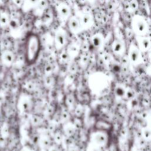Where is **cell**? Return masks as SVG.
Segmentation results:
<instances>
[{
  "label": "cell",
  "instance_id": "cell-36",
  "mask_svg": "<svg viewBox=\"0 0 151 151\" xmlns=\"http://www.w3.org/2000/svg\"><path fill=\"white\" fill-rule=\"evenodd\" d=\"M53 81H54V79L52 77H51V76H47V77L45 78V83L47 86H51V84H52Z\"/></svg>",
  "mask_w": 151,
  "mask_h": 151
},
{
  "label": "cell",
  "instance_id": "cell-3",
  "mask_svg": "<svg viewBox=\"0 0 151 151\" xmlns=\"http://www.w3.org/2000/svg\"><path fill=\"white\" fill-rule=\"evenodd\" d=\"M90 139L91 144L100 148L105 146L109 140L107 133L101 130H98L93 132L90 135Z\"/></svg>",
  "mask_w": 151,
  "mask_h": 151
},
{
  "label": "cell",
  "instance_id": "cell-18",
  "mask_svg": "<svg viewBox=\"0 0 151 151\" xmlns=\"http://www.w3.org/2000/svg\"><path fill=\"white\" fill-rule=\"evenodd\" d=\"M69 58L70 57L67 50H63L58 55V60L61 64H65Z\"/></svg>",
  "mask_w": 151,
  "mask_h": 151
},
{
  "label": "cell",
  "instance_id": "cell-8",
  "mask_svg": "<svg viewBox=\"0 0 151 151\" xmlns=\"http://www.w3.org/2000/svg\"><path fill=\"white\" fill-rule=\"evenodd\" d=\"M112 52L117 55H122L125 52L126 46L124 41L119 38H115L111 45Z\"/></svg>",
  "mask_w": 151,
  "mask_h": 151
},
{
  "label": "cell",
  "instance_id": "cell-7",
  "mask_svg": "<svg viewBox=\"0 0 151 151\" xmlns=\"http://www.w3.org/2000/svg\"><path fill=\"white\" fill-rule=\"evenodd\" d=\"M67 22L68 28L72 34H78L83 31L79 19L76 15L70 17Z\"/></svg>",
  "mask_w": 151,
  "mask_h": 151
},
{
  "label": "cell",
  "instance_id": "cell-10",
  "mask_svg": "<svg viewBox=\"0 0 151 151\" xmlns=\"http://www.w3.org/2000/svg\"><path fill=\"white\" fill-rule=\"evenodd\" d=\"M65 42L66 37L63 31L61 29L57 30L54 37V47L58 50H61L65 45Z\"/></svg>",
  "mask_w": 151,
  "mask_h": 151
},
{
  "label": "cell",
  "instance_id": "cell-1",
  "mask_svg": "<svg viewBox=\"0 0 151 151\" xmlns=\"http://www.w3.org/2000/svg\"><path fill=\"white\" fill-rule=\"evenodd\" d=\"M41 42L39 36L34 33L27 35L25 41V59L28 64L34 63L39 56Z\"/></svg>",
  "mask_w": 151,
  "mask_h": 151
},
{
  "label": "cell",
  "instance_id": "cell-34",
  "mask_svg": "<svg viewBox=\"0 0 151 151\" xmlns=\"http://www.w3.org/2000/svg\"><path fill=\"white\" fill-rule=\"evenodd\" d=\"M42 145L44 147H48L50 146V140L48 137H44L41 141Z\"/></svg>",
  "mask_w": 151,
  "mask_h": 151
},
{
  "label": "cell",
  "instance_id": "cell-27",
  "mask_svg": "<svg viewBox=\"0 0 151 151\" xmlns=\"http://www.w3.org/2000/svg\"><path fill=\"white\" fill-rule=\"evenodd\" d=\"M54 140L55 144L60 145L63 140V136L60 132H56L54 135Z\"/></svg>",
  "mask_w": 151,
  "mask_h": 151
},
{
  "label": "cell",
  "instance_id": "cell-12",
  "mask_svg": "<svg viewBox=\"0 0 151 151\" xmlns=\"http://www.w3.org/2000/svg\"><path fill=\"white\" fill-rule=\"evenodd\" d=\"M104 38L102 34L101 33H96L94 34L90 39V42L92 45L96 48H100L104 44Z\"/></svg>",
  "mask_w": 151,
  "mask_h": 151
},
{
  "label": "cell",
  "instance_id": "cell-16",
  "mask_svg": "<svg viewBox=\"0 0 151 151\" xmlns=\"http://www.w3.org/2000/svg\"><path fill=\"white\" fill-rule=\"evenodd\" d=\"M38 0H24L22 7L24 10L28 11L34 8L37 4Z\"/></svg>",
  "mask_w": 151,
  "mask_h": 151
},
{
  "label": "cell",
  "instance_id": "cell-30",
  "mask_svg": "<svg viewBox=\"0 0 151 151\" xmlns=\"http://www.w3.org/2000/svg\"><path fill=\"white\" fill-rule=\"evenodd\" d=\"M24 87L27 91H32L35 88V84L32 81H28L25 83Z\"/></svg>",
  "mask_w": 151,
  "mask_h": 151
},
{
  "label": "cell",
  "instance_id": "cell-20",
  "mask_svg": "<svg viewBox=\"0 0 151 151\" xmlns=\"http://www.w3.org/2000/svg\"><path fill=\"white\" fill-rule=\"evenodd\" d=\"M142 136L146 142L151 140V129L149 127H145L142 130Z\"/></svg>",
  "mask_w": 151,
  "mask_h": 151
},
{
  "label": "cell",
  "instance_id": "cell-22",
  "mask_svg": "<svg viewBox=\"0 0 151 151\" xmlns=\"http://www.w3.org/2000/svg\"><path fill=\"white\" fill-rule=\"evenodd\" d=\"M8 25L12 30H16L19 28L20 22L17 18H11Z\"/></svg>",
  "mask_w": 151,
  "mask_h": 151
},
{
  "label": "cell",
  "instance_id": "cell-13",
  "mask_svg": "<svg viewBox=\"0 0 151 151\" xmlns=\"http://www.w3.org/2000/svg\"><path fill=\"white\" fill-rule=\"evenodd\" d=\"M126 87L122 84H117L114 89V93L116 97L124 98Z\"/></svg>",
  "mask_w": 151,
  "mask_h": 151
},
{
  "label": "cell",
  "instance_id": "cell-19",
  "mask_svg": "<svg viewBox=\"0 0 151 151\" xmlns=\"http://www.w3.org/2000/svg\"><path fill=\"white\" fill-rule=\"evenodd\" d=\"M64 101H65V106L68 107V108H70V107H73V106H74V102H75V100H74V96H73L72 94H68L65 98V100H64Z\"/></svg>",
  "mask_w": 151,
  "mask_h": 151
},
{
  "label": "cell",
  "instance_id": "cell-40",
  "mask_svg": "<svg viewBox=\"0 0 151 151\" xmlns=\"http://www.w3.org/2000/svg\"><path fill=\"white\" fill-rule=\"evenodd\" d=\"M50 151H58L56 148H55V147H52V148H51L50 150Z\"/></svg>",
  "mask_w": 151,
  "mask_h": 151
},
{
  "label": "cell",
  "instance_id": "cell-39",
  "mask_svg": "<svg viewBox=\"0 0 151 151\" xmlns=\"http://www.w3.org/2000/svg\"><path fill=\"white\" fill-rule=\"evenodd\" d=\"M69 151H77V150L76 149V147H72L70 148Z\"/></svg>",
  "mask_w": 151,
  "mask_h": 151
},
{
  "label": "cell",
  "instance_id": "cell-38",
  "mask_svg": "<svg viewBox=\"0 0 151 151\" xmlns=\"http://www.w3.org/2000/svg\"><path fill=\"white\" fill-rule=\"evenodd\" d=\"M12 1L14 2V3L18 6L21 7L22 6V4H23V1L24 0H12Z\"/></svg>",
  "mask_w": 151,
  "mask_h": 151
},
{
  "label": "cell",
  "instance_id": "cell-2",
  "mask_svg": "<svg viewBox=\"0 0 151 151\" xmlns=\"http://www.w3.org/2000/svg\"><path fill=\"white\" fill-rule=\"evenodd\" d=\"M131 27L137 36L146 35L149 27L146 19L140 15H135L132 18Z\"/></svg>",
  "mask_w": 151,
  "mask_h": 151
},
{
  "label": "cell",
  "instance_id": "cell-5",
  "mask_svg": "<svg viewBox=\"0 0 151 151\" xmlns=\"http://www.w3.org/2000/svg\"><path fill=\"white\" fill-rule=\"evenodd\" d=\"M79 19L83 30L88 29L91 28L93 24L94 19L93 15L88 12L82 11L76 14Z\"/></svg>",
  "mask_w": 151,
  "mask_h": 151
},
{
  "label": "cell",
  "instance_id": "cell-17",
  "mask_svg": "<svg viewBox=\"0 0 151 151\" xmlns=\"http://www.w3.org/2000/svg\"><path fill=\"white\" fill-rule=\"evenodd\" d=\"M68 55H69V57L70 58V57H76L78 54V51H79V50L78 48H77V47L75 45H73V44H71L70 45H69V47H68V48L66 50Z\"/></svg>",
  "mask_w": 151,
  "mask_h": 151
},
{
  "label": "cell",
  "instance_id": "cell-11",
  "mask_svg": "<svg viewBox=\"0 0 151 151\" xmlns=\"http://www.w3.org/2000/svg\"><path fill=\"white\" fill-rule=\"evenodd\" d=\"M1 60L4 65L6 67H10L14 62L15 55L12 51L7 50H5L1 54Z\"/></svg>",
  "mask_w": 151,
  "mask_h": 151
},
{
  "label": "cell",
  "instance_id": "cell-15",
  "mask_svg": "<svg viewBox=\"0 0 151 151\" xmlns=\"http://www.w3.org/2000/svg\"><path fill=\"white\" fill-rule=\"evenodd\" d=\"M47 2L45 0H38L37 4L34 7L35 12L37 14H42L46 9Z\"/></svg>",
  "mask_w": 151,
  "mask_h": 151
},
{
  "label": "cell",
  "instance_id": "cell-35",
  "mask_svg": "<svg viewBox=\"0 0 151 151\" xmlns=\"http://www.w3.org/2000/svg\"><path fill=\"white\" fill-rule=\"evenodd\" d=\"M1 136L4 137L5 138V137L6 136V134H8V129L7 128L6 126H4L1 130Z\"/></svg>",
  "mask_w": 151,
  "mask_h": 151
},
{
  "label": "cell",
  "instance_id": "cell-25",
  "mask_svg": "<svg viewBox=\"0 0 151 151\" xmlns=\"http://www.w3.org/2000/svg\"><path fill=\"white\" fill-rule=\"evenodd\" d=\"M128 101H128L127 106L130 110H134L137 108V107L139 106V101L136 99V97H135L132 100H128Z\"/></svg>",
  "mask_w": 151,
  "mask_h": 151
},
{
  "label": "cell",
  "instance_id": "cell-9",
  "mask_svg": "<svg viewBox=\"0 0 151 151\" xmlns=\"http://www.w3.org/2000/svg\"><path fill=\"white\" fill-rule=\"evenodd\" d=\"M137 45L142 52L147 51L151 47V40L146 35L137 36Z\"/></svg>",
  "mask_w": 151,
  "mask_h": 151
},
{
  "label": "cell",
  "instance_id": "cell-28",
  "mask_svg": "<svg viewBox=\"0 0 151 151\" xmlns=\"http://www.w3.org/2000/svg\"><path fill=\"white\" fill-rule=\"evenodd\" d=\"M127 7L129 10L133 11L137 7V3L135 0H130L127 2Z\"/></svg>",
  "mask_w": 151,
  "mask_h": 151
},
{
  "label": "cell",
  "instance_id": "cell-23",
  "mask_svg": "<svg viewBox=\"0 0 151 151\" xmlns=\"http://www.w3.org/2000/svg\"><path fill=\"white\" fill-rule=\"evenodd\" d=\"M20 107L23 111H27L30 107V101L27 98H22L20 103Z\"/></svg>",
  "mask_w": 151,
  "mask_h": 151
},
{
  "label": "cell",
  "instance_id": "cell-4",
  "mask_svg": "<svg viewBox=\"0 0 151 151\" xmlns=\"http://www.w3.org/2000/svg\"><path fill=\"white\" fill-rule=\"evenodd\" d=\"M142 51L137 45L131 43L128 49V58L130 62L134 65L140 64L142 59Z\"/></svg>",
  "mask_w": 151,
  "mask_h": 151
},
{
  "label": "cell",
  "instance_id": "cell-31",
  "mask_svg": "<svg viewBox=\"0 0 151 151\" xmlns=\"http://www.w3.org/2000/svg\"><path fill=\"white\" fill-rule=\"evenodd\" d=\"M31 122L33 125L38 126L41 122V118L37 115H33L31 117Z\"/></svg>",
  "mask_w": 151,
  "mask_h": 151
},
{
  "label": "cell",
  "instance_id": "cell-24",
  "mask_svg": "<svg viewBox=\"0 0 151 151\" xmlns=\"http://www.w3.org/2000/svg\"><path fill=\"white\" fill-rule=\"evenodd\" d=\"M76 128L74 126V125L73 124V123H71L70 124H68L67 125L65 129H64V132H65V134L68 136V137H70V136H72L74 134V132H75V130H76Z\"/></svg>",
  "mask_w": 151,
  "mask_h": 151
},
{
  "label": "cell",
  "instance_id": "cell-29",
  "mask_svg": "<svg viewBox=\"0 0 151 151\" xmlns=\"http://www.w3.org/2000/svg\"><path fill=\"white\" fill-rule=\"evenodd\" d=\"M72 123H73V124L74 125V126L75 127V128L76 129H80L82 126V124H83L82 121L80 119V117H75L74 118V119L72 122Z\"/></svg>",
  "mask_w": 151,
  "mask_h": 151
},
{
  "label": "cell",
  "instance_id": "cell-33",
  "mask_svg": "<svg viewBox=\"0 0 151 151\" xmlns=\"http://www.w3.org/2000/svg\"><path fill=\"white\" fill-rule=\"evenodd\" d=\"M52 66L50 64H47L44 67V73L47 76H50V74L52 73Z\"/></svg>",
  "mask_w": 151,
  "mask_h": 151
},
{
  "label": "cell",
  "instance_id": "cell-26",
  "mask_svg": "<svg viewBox=\"0 0 151 151\" xmlns=\"http://www.w3.org/2000/svg\"><path fill=\"white\" fill-rule=\"evenodd\" d=\"M83 113V108L81 105L78 104L76 106H75L74 109V114L75 115V117H80Z\"/></svg>",
  "mask_w": 151,
  "mask_h": 151
},
{
  "label": "cell",
  "instance_id": "cell-14",
  "mask_svg": "<svg viewBox=\"0 0 151 151\" xmlns=\"http://www.w3.org/2000/svg\"><path fill=\"white\" fill-rule=\"evenodd\" d=\"M10 17L8 12L4 10H0V24L2 26H5L9 24Z\"/></svg>",
  "mask_w": 151,
  "mask_h": 151
},
{
  "label": "cell",
  "instance_id": "cell-41",
  "mask_svg": "<svg viewBox=\"0 0 151 151\" xmlns=\"http://www.w3.org/2000/svg\"><path fill=\"white\" fill-rule=\"evenodd\" d=\"M20 151H29L28 149H27V148H24L22 149H21Z\"/></svg>",
  "mask_w": 151,
  "mask_h": 151
},
{
  "label": "cell",
  "instance_id": "cell-37",
  "mask_svg": "<svg viewBox=\"0 0 151 151\" xmlns=\"http://www.w3.org/2000/svg\"><path fill=\"white\" fill-rule=\"evenodd\" d=\"M88 151H101V150H100V147H99L96 146H94V145L90 143V146L88 148Z\"/></svg>",
  "mask_w": 151,
  "mask_h": 151
},
{
  "label": "cell",
  "instance_id": "cell-21",
  "mask_svg": "<svg viewBox=\"0 0 151 151\" xmlns=\"http://www.w3.org/2000/svg\"><path fill=\"white\" fill-rule=\"evenodd\" d=\"M136 92L135 91L130 88V87H126V93H125V96L124 98L126 99L127 100H132L134 98L136 97Z\"/></svg>",
  "mask_w": 151,
  "mask_h": 151
},
{
  "label": "cell",
  "instance_id": "cell-32",
  "mask_svg": "<svg viewBox=\"0 0 151 151\" xmlns=\"http://www.w3.org/2000/svg\"><path fill=\"white\" fill-rule=\"evenodd\" d=\"M69 112L67 109L63 110H62L61 114H60V117L61 120L64 121H67L69 119Z\"/></svg>",
  "mask_w": 151,
  "mask_h": 151
},
{
  "label": "cell",
  "instance_id": "cell-6",
  "mask_svg": "<svg viewBox=\"0 0 151 151\" xmlns=\"http://www.w3.org/2000/svg\"><path fill=\"white\" fill-rule=\"evenodd\" d=\"M56 11L58 18L63 21H67L70 17V8L65 2H61L58 4L56 7Z\"/></svg>",
  "mask_w": 151,
  "mask_h": 151
}]
</instances>
